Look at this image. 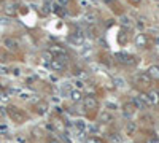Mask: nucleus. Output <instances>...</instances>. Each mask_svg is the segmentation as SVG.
Here are the masks:
<instances>
[{
  "mask_svg": "<svg viewBox=\"0 0 159 143\" xmlns=\"http://www.w3.org/2000/svg\"><path fill=\"white\" fill-rule=\"evenodd\" d=\"M50 65H51V69L54 72H64L65 67H67V56H56V57H53Z\"/></svg>",
  "mask_w": 159,
  "mask_h": 143,
  "instance_id": "nucleus-1",
  "label": "nucleus"
},
{
  "mask_svg": "<svg viewBox=\"0 0 159 143\" xmlns=\"http://www.w3.org/2000/svg\"><path fill=\"white\" fill-rule=\"evenodd\" d=\"M85 38H86V32H85V30H81V29H77V30H75V32L72 34L70 42H72L73 45L80 46V45L85 43Z\"/></svg>",
  "mask_w": 159,
  "mask_h": 143,
  "instance_id": "nucleus-2",
  "label": "nucleus"
},
{
  "mask_svg": "<svg viewBox=\"0 0 159 143\" xmlns=\"http://www.w3.org/2000/svg\"><path fill=\"white\" fill-rule=\"evenodd\" d=\"M116 59H118L121 64H124V65H134V64H137V59H135V57L130 56V54H126V53L116 54Z\"/></svg>",
  "mask_w": 159,
  "mask_h": 143,
  "instance_id": "nucleus-3",
  "label": "nucleus"
},
{
  "mask_svg": "<svg viewBox=\"0 0 159 143\" xmlns=\"http://www.w3.org/2000/svg\"><path fill=\"white\" fill-rule=\"evenodd\" d=\"M97 105H99V100L97 97H94V95H86L85 97V108L86 110H97Z\"/></svg>",
  "mask_w": 159,
  "mask_h": 143,
  "instance_id": "nucleus-4",
  "label": "nucleus"
},
{
  "mask_svg": "<svg viewBox=\"0 0 159 143\" xmlns=\"http://www.w3.org/2000/svg\"><path fill=\"white\" fill-rule=\"evenodd\" d=\"M135 81L138 84H143V86H148V84H151V76L148 75V72H140L135 75Z\"/></svg>",
  "mask_w": 159,
  "mask_h": 143,
  "instance_id": "nucleus-5",
  "label": "nucleus"
},
{
  "mask_svg": "<svg viewBox=\"0 0 159 143\" xmlns=\"http://www.w3.org/2000/svg\"><path fill=\"white\" fill-rule=\"evenodd\" d=\"M5 13L8 16H14L18 13V5L13 2V0H6L5 2Z\"/></svg>",
  "mask_w": 159,
  "mask_h": 143,
  "instance_id": "nucleus-6",
  "label": "nucleus"
},
{
  "mask_svg": "<svg viewBox=\"0 0 159 143\" xmlns=\"http://www.w3.org/2000/svg\"><path fill=\"white\" fill-rule=\"evenodd\" d=\"M148 45V37L145 35V34H138V35H135V46H138V48H145Z\"/></svg>",
  "mask_w": 159,
  "mask_h": 143,
  "instance_id": "nucleus-7",
  "label": "nucleus"
},
{
  "mask_svg": "<svg viewBox=\"0 0 159 143\" xmlns=\"http://www.w3.org/2000/svg\"><path fill=\"white\" fill-rule=\"evenodd\" d=\"M146 95V102L148 103H157L159 102V95H157V91H149Z\"/></svg>",
  "mask_w": 159,
  "mask_h": 143,
  "instance_id": "nucleus-8",
  "label": "nucleus"
},
{
  "mask_svg": "<svg viewBox=\"0 0 159 143\" xmlns=\"http://www.w3.org/2000/svg\"><path fill=\"white\" fill-rule=\"evenodd\" d=\"M50 53H54V54H58V56H67V53H65V50L62 46H58V45H54L50 48Z\"/></svg>",
  "mask_w": 159,
  "mask_h": 143,
  "instance_id": "nucleus-9",
  "label": "nucleus"
},
{
  "mask_svg": "<svg viewBox=\"0 0 159 143\" xmlns=\"http://www.w3.org/2000/svg\"><path fill=\"white\" fill-rule=\"evenodd\" d=\"M148 75L151 76V78H156L159 80V65H151L148 69Z\"/></svg>",
  "mask_w": 159,
  "mask_h": 143,
  "instance_id": "nucleus-10",
  "label": "nucleus"
},
{
  "mask_svg": "<svg viewBox=\"0 0 159 143\" xmlns=\"http://www.w3.org/2000/svg\"><path fill=\"white\" fill-rule=\"evenodd\" d=\"M135 110H137V108H135V105H134L132 102L124 105V114H126V116H132V113H134Z\"/></svg>",
  "mask_w": 159,
  "mask_h": 143,
  "instance_id": "nucleus-11",
  "label": "nucleus"
},
{
  "mask_svg": "<svg viewBox=\"0 0 159 143\" xmlns=\"http://www.w3.org/2000/svg\"><path fill=\"white\" fill-rule=\"evenodd\" d=\"M69 95H70L72 102H75V103L81 100V92H80L78 89H73V91H70V94H69Z\"/></svg>",
  "mask_w": 159,
  "mask_h": 143,
  "instance_id": "nucleus-12",
  "label": "nucleus"
},
{
  "mask_svg": "<svg viewBox=\"0 0 159 143\" xmlns=\"http://www.w3.org/2000/svg\"><path fill=\"white\" fill-rule=\"evenodd\" d=\"M5 46L10 48V50H16V48H18V42L13 40V38H6V40H5Z\"/></svg>",
  "mask_w": 159,
  "mask_h": 143,
  "instance_id": "nucleus-13",
  "label": "nucleus"
},
{
  "mask_svg": "<svg viewBox=\"0 0 159 143\" xmlns=\"http://www.w3.org/2000/svg\"><path fill=\"white\" fill-rule=\"evenodd\" d=\"M16 108H11V116H13V119H16V121H22L24 119V116L21 113H18V111H14Z\"/></svg>",
  "mask_w": 159,
  "mask_h": 143,
  "instance_id": "nucleus-14",
  "label": "nucleus"
},
{
  "mask_svg": "<svg viewBox=\"0 0 159 143\" xmlns=\"http://www.w3.org/2000/svg\"><path fill=\"white\" fill-rule=\"evenodd\" d=\"M100 119L102 121H107V122H110V119H113V116H111V114L108 113V111H104L100 114Z\"/></svg>",
  "mask_w": 159,
  "mask_h": 143,
  "instance_id": "nucleus-15",
  "label": "nucleus"
},
{
  "mask_svg": "<svg viewBox=\"0 0 159 143\" xmlns=\"http://www.w3.org/2000/svg\"><path fill=\"white\" fill-rule=\"evenodd\" d=\"M88 143H102L97 137H91V138H88Z\"/></svg>",
  "mask_w": 159,
  "mask_h": 143,
  "instance_id": "nucleus-16",
  "label": "nucleus"
},
{
  "mask_svg": "<svg viewBox=\"0 0 159 143\" xmlns=\"http://www.w3.org/2000/svg\"><path fill=\"white\" fill-rule=\"evenodd\" d=\"M80 5H81V6H86V8H88V6L91 5V2H89V0H80Z\"/></svg>",
  "mask_w": 159,
  "mask_h": 143,
  "instance_id": "nucleus-17",
  "label": "nucleus"
},
{
  "mask_svg": "<svg viewBox=\"0 0 159 143\" xmlns=\"http://www.w3.org/2000/svg\"><path fill=\"white\" fill-rule=\"evenodd\" d=\"M146 143H159V140H157V138H156V137H149V138H148V141H146Z\"/></svg>",
  "mask_w": 159,
  "mask_h": 143,
  "instance_id": "nucleus-18",
  "label": "nucleus"
},
{
  "mask_svg": "<svg viewBox=\"0 0 159 143\" xmlns=\"http://www.w3.org/2000/svg\"><path fill=\"white\" fill-rule=\"evenodd\" d=\"M56 2H58V5H62V6H64L65 3L69 2V0H56Z\"/></svg>",
  "mask_w": 159,
  "mask_h": 143,
  "instance_id": "nucleus-19",
  "label": "nucleus"
},
{
  "mask_svg": "<svg viewBox=\"0 0 159 143\" xmlns=\"http://www.w3.org/2000/svg\"><path fill=\"white\" fill-rule=\"evenodd\" d=\"M48 143H59V141H58V140H54V138H50V140H48Z\"/></svg>",
  "mask_w": 159,
  "mask_h": 143,
  "instance_id": "nucleus-20",
  "label": "nucleus"
},
{
  "mask_svg": "<svg viewBox=\"0 0 159 143\" xmlns=\"http://www.w3.org/2000/svg\"><path fill=\"white\" fill-rule=\"evenodd\" d=\"M135 2H137V3H138V2H140V0H135Z\"/></svg>",
  "mask_w": 159,
  "mask_h": 143,
  "instance_id": "nucleus-21",
  "label": "nucleus"
}]
</instances>
